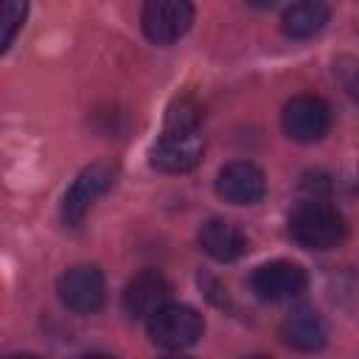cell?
I'll list each match as a JSON object with an SVG mask.
<instances>
[{"mask_svg": "<svg viewBox=\"0 0 359 359\" xmlns=\"http://www.w3.org/2000/svg\"><path fill=\"white\" fill-rule=\"evenodd\" d=\"M289 233L306 250H331L345 241L348 224H345L342 213L337 208H331L328 202L306 199L292 210Z\"/></svg>", "mask_w": 359, "mask_h": 359, "instance_id": "1", "label": "cell"}, {"mask_svg": "<svg viewBox=\"0 0 359 359\" xmlns=\"http://www.w3.org/2000/svg\"><path fill=\"white\" fill-rule=\"evenodd\" d=\"M115 174H118V165L112 160H98L84 165L62 199V222L67 227H76L87 216V210L112 188Z\"/></svg>", "mask_w": 359, "mask_h": 359, "instance_id": "2", "label": "cell"}, {"mask_svg": "<svg viewBox=\"0 0 359 359\" xmlns=\"http://www.w3.org/2000/svg\"><path fill=\"white\" fill-rule=\"evenodd\" d=\"M205 331V320L194 306L168 303L149 320V337L163 348H188Z\"/></svg>", "mask_w": 359, "mask_h": 359, "instance_id": "3", "label": "cell"}, {"mask_svg": "<svg viewBox=\"0 0 359 359\" xmlns=\"http://www.w3.org/2000/svg\"><path fill=\"white\" fill-rule=\"evenodd\" d=\"M56 292H59V300L70 311H76V314H95L104 306L107 286H104V275H101L98 266L79 264V266H70L59 278Z\"/></svg>", "mask_w": 359, "mask_h": 359, "instance_id": "4", "label": "cell"}, {"mask_svg": "<svg viewBox=\"0 0 359 359\" xmlns=\"http://www.w3.org/2000/svg\"><path fill=\"white\" fill-rule=\"evenodd\" d=\"M140 22L154 45H171L191 28L194 6L185 0H151L143 6Z\"/></svg>", "mask_w": 359, "mask_h": 359, "instance_id": "5", "label": "cell"}, {"mask_svg": "<svg viewBox=\"0 0 359 359\" xmlns=\"http://www.w3.org/2000/svg\"><path fill=\"white\" fill-rule=\"evenodd\" d=\"M331 126V109L317 95H294L283 107V132L297 143L320 140Z\"/></svg>", "mask_w": 359, "mask_h": 359, "instance_id": "6", "label": "cell"}, {"mask_svg": "<svg viewBox=\"0 0 359 359\" xmlns=\"http://www.w3.org/2000/svg\"><path fill=\"white\" fill-rule=\"evenodd\" d=\"M306 269L294 261H269V264H261L252 278H250V286L252 292L261 297V300H286V297H294L306 289Z\"/></svg>", "mask_w": 359, "mask_h": 359, "instance_id": "7", "label": "cell"}, {"mask_svg": "<svg viewBox=\"0 0 359 359\" xmlns=\"http://www.w3.org/2000/svg\"><path fill=\"white\" fill-rule=\"evenodd\" d=\"M216 194L230 205H255L266 194L264 171L258 165H252V163L236 160V163H230V165H224L219 171Z\"/></svg>", "mask_w": 359, "mask_h": 359, "instance_id": "8", "label": "cell"}, {"mask_svg": "<svg viewBox=\"0 0 359 359\" xmlns=\"http://www.w3.org/2000/svg\"><path fill=\"white\" fill-rule=\"evenodd\" d=\"M168 297H171V283L157 269H143L126 283L123 309L129 317L151 320L163 306H168Z\"/></svg>", "mask_w": 359, "mask_h": 359, "instance_id": "9", "label": "cell"}, {"mask_svg": "<svg viewBox=\"0 0 359 359\" xmlns=\"http://www.w3.org/2000/svg\"><path fill=\"white\" fill-rule=\"evenodd\" d=\"M202 151H205V143H202L199 132H194V135H163L151 146L149 157H151L154 168L168 171V174H182V171H191V168L199 165Z\"/></svg>", "mask_w": 359, "mask_h": 359, "instance_id": "10", "label": "cell"}, {"mask_svg": "<svg viewBox=\"0 0 359 359\" xmlns=\"http://www.w3.org/2000/svg\"><path fill=\"white\" fill-rule=\"evenodd\" d=\"M280 339L303 353H314L320 348H325L328 342V328L323 323V317L311 309H297L292 311L283 323H280Z\"/></svg>", "mask_w": 359, "mask_h": 359, "instance_id": "11", "label": "cell"}, {"mask_svg": "<svg viewBox=\"0 0 359 359\" xmlns=\"http://www.w3.org/2000/svg\"><path fill=\"white\" fill-rule=\"evenodd\" d=\"M199 247L216 261H236L247 250L244 233L227 219H208L199 227Z\"/></svg>", "mask_w": 359, "mask_h": 359, "instance_id": "12", "label": "cell"}, {"mask_svg": "<svg viewBox=\"0 0 359 359\" xmlns=\"http://www.w3.org/2000/svg\"><path fill=\"white\" fill-rule=\"evenodd\" d=\"M331 11L325 3H314V0H306V3H294L283 11L280 17V28L286 36L292 39H309L314 34H320L328 22Z\"/></svg>", "mask_w": 359, "mask_h": 359, "instance_id": "13", "label": "cell"}, {"mask_svg": "<svg viewBox=\"0 0 359 359\" xmlns=\"http://www.w3.org/2000/svg\"><path fill=\"white\" fill-rule=\"evenodd\" d=\"M199 123H202V107L191 95H182L168 104L163 135H194L199 132Z\"/></svg>", "mask_w": 359, "mask_h": 359, "instance_id": "14", "label": "cell"}, {"mask_svg": "<svg viewBox=\"0 0 359 359\" xmlns=\"http://www.w3.org/2000/svg\"><path fill=\"white\" fill-rule=\"evenodd\" d=\"M22 17H25V3H17V0H8L3 3L0 8V25H3V36H0V48L6 50L17 34V28L22 25Z\"/></svg>", "mask_w": 359, "mask_h": 359, "instance_id": "15", "label": "cell"}, {"mask_svg": "<svg viewBox=\"0 0 359 359\" xmlns=\"http://www.w3.org/2000/svg\"><path fill=\"white\" fill-rule=\"evenodd\" d=\"M345 87H348L351 98L359 101V65H353V67L345 73Z\"/></svg>", "mask_w": 359, "mask_h": 359, "instance_id": "16", "label": "cell"}, {"mask_svg": "<svg viewBox=\"0 0 359 359\" xmlns=\"http://www.w3.org/2000/svg\"><path fill=\"white\" fill-rule=\"evenodd\" d=\"M79 359H115V356H109V353H84Z\"/></svg>", "mask_w": 359, "mask_h": 359, "instance_id": "17", "label": "cell"}, {"mask_svg": "<svg viewBox=\"0 0 359 359\" xmlns=\"http://www.w3.org/2000/svg\"><path fill=\"white\" fill-rule=\"evenodd\" d=\"M11 359H42V356H36V353H17V356H11Z\"/></svg>", "mask_w": 359, "mask_h": 359, "instance_id": "18", "label": "cell"}, {"mask_svg": "<svg viewBox=\"0 0 359 359\" xmlns=\"http://www.w3.org/2000/svg\"><path fill=\"white\" fill-rule=\"evenodd\" d=\"M244 359H272V356H264V353H252V356H244Z\"/></svg>", "mask_w": 359, "mask_h": 359, "instance_id": "19", "label": "cell"}, {"mask_svg": "<svg viewBox=\"0 0 359 359\" xmlns=\"http://www.w3.org/2000/svg\"><path fill=\"white\" fill-rule=\"evenodd\" d=\"M165 359H191V356H165Z\"/></svg>", "mask_w": 359, "mask_h": 359, "instance_id": "20", "label": "cell"}]
</instances>
